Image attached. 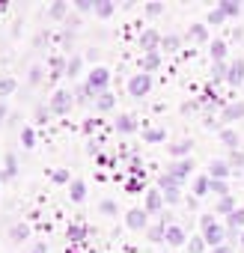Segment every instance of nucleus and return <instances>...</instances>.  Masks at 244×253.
Instances as JSON below:
<instances>
[{
  "mask_svg": "<svg viewBox=\"0 0 244 253\" xmlns=\"http://www.w3.org/2000/svg\"><path fill=\"white\" fill-rule=\"evenodd\" d=\"M244 119V101H229L223 110H220V125L223 128H232V122Z\"/></svg>",
  "mask_w": 244,
  "mask_h": 253,
  "instance_id": "obj_5",
  "label": "nucleus"
},
{
  "mask_svg": "<svg viewBox=\"0 0 244 253\" xmlns=\"http://www.w3.org/2000/svg\"><path fill=\"white\" fill-rule=\"evenodd\" d=\"M125 226L134 229V232L149 229V214H146V209H128V214H125Z\"/></svg>",
  "mask_w": 244,
  "mask_h": 253,
  "instance_id": "obj_7",
  "label": "nucleus"
},
{
  "mask_svg": "<svg viewBox=\"0 0 244 253\" xmlns=\"http://www.w3.org/2000/svg\"><path fill=\"white\" fill-rule=\"evenodd\" d=\"M194 194H197V197H208V194H211V176H208V173H200V176L194 179Z\"/></svg>",
  "mask_w": 244,
  "mask_h": 253,
  "instance_id": "obj_26",
  "label": "nucleus"
},
{
  "mask_svg": "<svg viewBox=\"0 0 244 253\" xmlns=\"http://www.w3.org/2000/svg\"><path fill=\"white\" fill-rule=\"evenodd\" d=\"M0 182H6V170L3 167H0Z\"/></svg>",
  "mask_w": 244,
  "mask_h": 253,
  "instance_id": "obj_55",
  "label": "nucleus"
},
{
  "mask_svg": "<svg viewBox=\"0 0 244 253\" xmlns=\"http://www.w3.org/2000/svg\"><path fill=\"white\" fill-rule=\"evenodd\" d=\"M66 238L72 241V247H75V244H83V241H86V223H83V220H72L69 229H66Z\"/></svg>",
  "mask_w": 244,
  "mask_h": 253,
  "instance_id": "obj_13",
  "label": "nucleus"
},
{
  "mask_svg": "<svg viewBox=\"0 0 244 253\" xmlns=\"http://www.w3.org/2000/svg\"><path fill=\"white\" fill-rule=\"evenodd\" d=\"M3 119H6V104L0 101V122H3Z\"/></svg>",
  "mask_w": 244,
  "mask_h": 253,
  "instance_id": "obj_54",
  "label": "nucleus"
},
{
  "mask_svg": "<svg viewBox=\"0 0 244 253\" xmlns=\"http://www.w3.org/2000/svg\"><path fill=\"white\" fill-rule=\"evenodd\" d=\"M98 211L107 214V217H119V206H116L113 200H101V203H98Z\"/></svg>",
  "mask_w": 244,
  "mask_h": 253,
  "instance_id": "obj_41",
  "label": "nucleus"
},
{
  "mask_svg": "<svg viewBox=\"0 0 244 253\" xmlns=\"http://www.w3.org/2000/svg\"><path fill=\"white\" fill-rule=\"evenodd\" d=\"M238 244H241V247H244V232H241V238H238Z\"/></svg>",
  "mask_w": 244,
  "mask_h": 253,
  "instance_id": "obj_56",
  "label": "nucleus"
},
{
  "mask_svg": "<svg viewBox=\"0 0 244 253\" xmlns=\"http://www.w3.org/2000/svg\"><path fill=\"white\" fill-rule=\"evenodd\" d=\"M81 69H83V57L81 54H75V57H69V63H66V78H78L81 75Z\"/></svg>",
  "mask_w": 244,
  "mask_h": 253,
  "instance_id": "obj_30",
  "label": "nucleus"
},
{
  "mask_svg": "<svg viewBox=\"0 0 244 253\" xmlns=\"http://www.w3.org/2000/svg\"><path fill=\"white\" fill-rule=\"evenodd\" d=\"M48 116H51V110H48V104H39V107H36V122H45Z\"/></svg>",
  "mask_w": 244,
  "mask_h": 253,
  "instance_id": "obj_48",
  "label": "nucleus"
},
{
  "mask_svg": "<svg viewBox=\"0 0 244 253\" xmlns=\"http://www.w3.org/2000/svg\"><path fill=\"white\" fill-rule=\"evenodd\" d=\"M3 170H6V179H15L18 176V155L15 152H6L3 155Z\"/></svg>",
  "mask_w": 244,
  "mask_h": 253,
  "instance_id": "obj_31",
  "label": "nucleus"
},
{
  "mask_svg": "<svg viewBox=\"0 0 244 253\" xmlns=\"http://www.w3.org/2000/svg\"><path fill=\"white\" fill-rule=\"evenodd\" d=\"M188 39H194V42H208V24H191V27H188Z\"/></svg>",
  "mask_w": 244,
  "mask_h": 253,
  "instance_id": "obj_29",
  "label": "nucleus"
},
{
  "mask_svg": "<svg viewBox=\"0 0 244 253\" xmlns=\"http://www.w3.org/2000/svg\"><path fill=\"white\" fill-rule=\"evenodd\" d=\"M95 125H98L95 119H86V122H83V131H86V134H92V131H95Z\"/></svg>",
  "mask_w": 244,
  "mask_h": 253,
  "instance_id": "obj_51",
  "label": "nucleus"
},
{
  "mask_svg": "<svg viewBox=\"0 0 244 253\" xmlns=\"http://www.w3.org/2000/svg\"><path fill=\"white\" fill-rule=\"evenodd\" d=\"M116 12V3H113V0H95V18H101V21H107L110 15Z\"/></svg>",
  "mask_w": 244,
  "mask_h": 253,
  "instance_id": "obj_24",
  "label": "nucleus"
},
{
  "mask_svg": "<svg viewBox=\"0 0 244 253\" xmlns=\"http://www.w3.org/2000/svg\"><path fill=\"white\" fill-rule=\"evenodd\" d=\"M226 84H229V86H235V89L244 84V57L229 60V75H226Z\"/></svg>",
  "mask_w": 244,
  "mask_h": 253,
  "instance_id": "obj_10",
  "label": "nucleus"
},
{
  "mask_svg": "<svg viewBox=\"0 0 244 253\" xmlns=\"http://www.w3.org/2000/svg\"><path fill=\"white\" fill-rule=\"evenodd\" d=\"M143 12H146L149 18H155V15H161V12H164V3H158V0H152V3H146V6H143Z\"/></svg>",
  "mask_w": 244,
  "mask_h": 253,
  "instance_id": "obj_46",
  "label": "nucleus"
},
{
  "mask_svg": "<svg viewBox=\"0 0 244 253\" xmlns=\"http://www.w3.org/2000/svg\"><path fill=\"white\" fill-rule=\"evenodd\" d=\"M170 149V155H173V161H182V158H191V149H194V140H176L173 146H167Z\"/></svg>",
  "mask_w": 244,
  "mask_h": 253,
  "instance_id": "obj_16",
  "label": "nucleus"
},
{
  "mask_svg": "<svg viewBox=\"0 0 244 253\" xmlns=\"http://www.w3.org/2000/svg\"><path fill=\"white\" fill-rule=\"evenodd\" d=\"M229 167H232V173H244V152L238 149V152H229Z\"/></svg>",
  "mask_w": 244,
  "mask_h": 253,
  "instance_id": "obj_39",
  "label": "nucleus"
},
{
  "mask_svg": "<svg viewBox=\"0 0 244 253\" xmlns=\"http://www.w3.org/2000/svg\"><path fill=\"white\" fill-rule=\"evenodd\" d=\"M0 185H3V182H0Z\"/></svg>",
  "mask_w": 244,
  "mask_h": 253,
  "instance_id": "obj_57",
  "label": "nucleus"
},
{
  "mask_svg": "<svg viewBox=\"0 0 244 253\" xmlns=\"http://www.w3.org/2000/svg\"><path fill=\"white\" fill-rule=\"evenodd\" d=\"M170 188H182V179H176L173 173H161L158 176V191H170Z\"/></svg>",
  "mask_w": 244,
  "mask_h": 253,
  "instance_id": "obj_34",
  "label": "nucleus"
},
{
  "mask_svg": "<svg viewBox=\"0 0 244 253\" xmlns=\"http://www.w3.org/2000/svg\"><path fill=\"white\" fill-rule=\"evenodd\" d=\"M200 107V101H185L182 104V113H191V110H197Z\"/></svg>",
  "mask_w": 244,
  "mask_h": 253,
  "instance_id": "obj_50",
  "label": "nucleus"
},
{
  "mask_svg": "<svg viewBox=\"0 0 244 253\" xmlns=\"http://www.w3.org/2000/svg\"><path fill=\"white\" fill-rule=\"evenodd\" d=\"M188 229L179 223H167V247H188Z\"/></svg>",
  "mask_w": 244,
  "mask_h": 253,
  "instance_id": "obj_8",
  "label": "nucleus"
},
{
  "mask_svg": "<svg viewBox=\"0 0 244 253\" xmlns=\"http://www.w3.org/2000/svg\"><path fill=\"white\" fill-rule=\"evenodd\" d=\"M223 21H226V12H223L220 6H214V9L205 15V24H208V27H220Z\"/></svg>",
  "mask_w": 244,
  "mask_h": 253,
  "instance_id": "obj_37",
  "label": "nucleus"
},
{
  "mask_svg": "<svg viewBox=\"0 0 244 253\" xmlns=\"http://www.w3.org/2000/svg\"><path fill=\"white\" fill-rule=\"evenodd\" d=\"M9 238H12L15 244L27 241V238H30V223H27V220H18V223H12V226H9Z\"/></svg>",
  "mask_w": 244,
  "mask_h": 253,
  "instance_id": "obj_21",
  "label": "nucleus"
},
{
  "mask_svg": "<svg viewBox=\"0 0 244 253\" xmlns=\"http://www.w3.org/2000/svg\"><path fill=\"white\" fill-rule=\"evenodd\" d=\"M161 194H164V203H167V206L182 203V188H170V191H161Z\"/></svg>",
  "mask_w": 244,
  "mask_h": 253,
  "instance_id": "obj_44",
  "label": "nucleus"
},
{
  "mask_svg": "<svg viewBox=\"0 0 244 253\" xmlns=\"http://www.w3.org/2000/svg\"><path fill=\"white\" fill-rule=\"evenodd\" d=\"M226 75H229V63H211V81L214 84L226 81Z\"/></svg>",
  "mask_w": 244,
  "mask_h": 253,
  "instance_id": "obj_38",
  "label": "nucleus"
},
{
  "mask_svg": "<svg viewBox=\"0 0 244 253\" xmlns=\"http://www.w3.org/2000/svg\"><path fill=\"white\" fill-rule=\"evenodd\" d=\"M125 188H128V191H131V194H137V191H140V188H143V185H140V182H128V185H125Z\"/></svg>",
  "mask_w": 244,
  "mask_h": 253,
  "instance_id": "obj_53",
  "label": "nucleus"
},
{
  "mask_svg": "<svg viewBox=\"0 0 244 253\" xmlns=\"http://www.w3.org/2000/svg\"><path fill=\"white\" fill-rule=\"evenodd\" d=\"M51 179H54V185H72V170L60 167V170H54V173H51Z\"/></svg>",
  "mask_w": 244,
  "mask_h": 253,
  "instance_id": "obj_40",
  "label": "nucleus"
},
{
  "mask_svg": "<svg viewBox=\"0 0 244 253\" xmlns=\"http://www.w3.org/2000/svg\"><path fill=\"white\" fill-rule=\"evenodd\" d=\"M15 89H18V81H15L12 75H3V78H0V98H9Z\"/></svg>",
  "mask_w": 244,
  "mask_h": 253,
  "instance_id": "obj_28",
  "label": "nucleus"
},
{
  "mask_svg": "<svg viewBox=\"0 0 244 253\" xmlns=\"http://www.w3.org/2000/svg\"><path fill=\"white\" fill-rule=\"evenodd\" d=\"M167 173H173L176 179H182V182H185V179L194 173V158H182V161H173V164L167 167Z\"/></svg>",
  "mask_w": 244,
  "mask_h": 253,
  "instance_id": "obj_12",
  "label": "nucleus"
},
{
  "mask_svg": "<svg viewBox=\"0 0 244 253\" xmlns=\"http://www.w3.org/2000/svg\"><path fill=\"white\" fill-rule=\"evenodd\" d=\"M217 137H220V143H223L229 152H238L241 137H238V131H235V128H220V131H217Z\"/></svg>",
  "mask_w": 244,
  "mask_h": 253,
  "instance_id": "obj_15",
  "label": "nucleus"
},
{
  "mask_svg": "<svg viewBox=\"0 0 244 253\" xmlns=\"http://www.w3.org/2000/svg\"><path fill=\"white\" fill-rule=\"evenodd\" d=\"M235 209H238V200H235V194H229V197H220V200L214 203V214H223V217H229Z\"/></svg>",
  "mask_w": 244,
  "mask_h": 253,
  "instance_id": "obj_18",
  "label": "nucleus"
},
{
  "mask_svg": "<svg viewBox=\"0 0 244 253\" xmlns=\"http://www.w3.org/2000/svg\"><path fill=\"white\" fill-rule=\"evenodd\" d=\"M208 244H205V238H203V232L200 235H191V241H188V253H203Z\"/></svg>",
  "mask_w": 244,
  "mask_h": 253,
  "instance_id": "obj_42",
  "label": "nucleus"
},
{
  "mask_svg": "<svg viewBox=\"0 0 244 253\" xmlns=\"http://www.w3.org/2000/svg\"><path fill=\"white\" fill-rule=\"evenodd\" d=\"M48 18H51V21H63V18H69V3H66V0H57V3L48 6Z\"/></svg>",
  "mask_w": 244,
  "mask_h": 253,
  "instance_id": "obj_27",
  "label": "nucleus"
},
{
  "mask_svg": "<svg viewBox=\"0 0 244 253\" xmlns=\"http://www.w3.org/2000/svg\"><path fill=\"white\" fill-rule=\"evenodd\" d=\"M18 137H21V146H24V149H33V146H36V128H33V125H24Z\"/></svg>",
  "mask_w": 244,
  "mask_h": 253,
  "instance_id": "obj_35",
  "label": "nucleus"
},
{
  "mask_svg": "<svg viewBox=\"0 0 244 253\" xmlns=\"http://www.w3.org/2000/svg\"><path fill=\"white\" fill-rule=\"evenodd\" d=\"M158 69H161V51H152V54H143V57H140V72L152 75V72H158Z\"/></svg>",
  "mask_w": 244,
  "mask_h": 253,
  "instance_id": "obj_17",
  "label": "nucleus"
},
{
  "mask_svg": "<svg viewBox=\"0 0 244 253\" xmlns=\"http://www.w3.org/2000/svg\"><path fill=\"white\" fill-rule=\"evenodd\" d=\"M223 12H226V18H238L241 12H244V6L241 3H235V0H223V3H217Z\"/></svg>",
  "mask_w": 244,
  "mask_h": 253,
  "instance_id": "obj_36",
  "label": "nucleus"
},
{
  "mask_svg": "<svg viewBox=\"0 0 244 253\" xmlns=\"http://www.w3.org/2000/svg\"><path fill=\"white\" fill-rule=\"evenodd\" d=\"M30 253H48V241H36V244L30 247Z\"/></svg>",
  "mask_w": 244,
  "mask_h": 253,
  "instance_id": "obj_49",
  "label": "nucleus"
},
{
  "mask_svg": "<svg viewBox=\"0 0 244 253\" xmlns=\"http://www.w3.org/2000/svg\"><path fill=\"white\" fill-rule=\"evenodd\" d=\"M211 194L220 200V197H229V185L226 182H220V179H211Z\"/></svg>",
  "mask_w": 244,
  "mask_h": 253,
  "instance_id": "obj_43",
  "label": "nucleus"
},
{
  "mask_svg": "<svg viewBox=\"0 0 244 253\" xmlns=\"http://www.w3.org/2000/svg\"><path fill=\"white\" fill-rule=\"evenodd\" d=\"M161 33L158 30H152V27H146L143 33H140V48H143V54H152V51H161Z\"/></svg>",
  "mask_w": 244,
  "mask_h": 253,
  "instance_id": "obj_9",
  "label": "nucleus"
},
{
  "mask_svg": "<svg viewBox=\"0 0 244 253\" xmlns=\"http://www.w3.org/2000/svg\"><path fill=\"white\" fill-rule=\"evenodd\" d=\"M208 176H211V179H220V182H226V179L232 176V167H229V161H223V158L211 161V164H208Z\"/></svg>",
  "mask_w": 244,
  "mask_h": 253,
  "instance_id": "obj_14",
  "label": "nucleus"
},
{
  "mask_svg": "<svg viewBox=\"0 0 244 253\" xmlns=\"http://www.w3.org/2000/svg\"><path fill=\"white\" fill-rule=\"evenodd\" d=\"M146 238H149V241H155V244H164V241H167V220L152 223V226L146 229Z\"/></svg>",
  "mask_w": 244,
  "mask_h": 253,
  "instance_id": "obj_23",
  "label": "nucleus"
},
{
  "mask_svg": "<svg viewBox=\"0 0 244 253\" xmlns=\"http://www.w3.org/2000/svg\"><path fill=\"white\" fill-rule=\"evenodd\" d=\"M167 131L164 128H143V143H164Z\"/></svg>",
  "mask_w": 244,
  "mask_h": 253,
  "instance_id": "obj_33",
  "label": "nucleus"
},
{
  "mask_svg": "<svg viewBox=\"0 0 244 253\" xmlns=\"http://www.w3.org/2000/svg\"><path fill=\"white\" fill-rule=\"evenodd\" d=\"M161 51H167V54L182 51V36H179V33H164V39H161Z\"/></svg>",
  "mask_w": 244,
  "mask_h": 253,
  "instance_id": "obj_25",
  "label": "nucleus"
},
{
  "mask_svg": "<svg viewBox=\"0 0 244 253\" xmlns=\"http://www.w3.org/2000/svg\"><path fill=\"white\" fill-rule=\"evenodd\" d=\"M200 229H203V238H205V244L211 250L220 247V244H226V223H217L214 220V211L200 214Z\"/></svg>",
  "mask_w": 244,
  "mask_h": 253,
  "instance_id": "obj_1",
  "label": "nucleus"
},
{
  "mask_svg": "<svg viewBox=\"0 0 244 253\" xmlns=\"http://www.w3.org/2000/svg\"><path fill=\"white\" fill-rule=\"evenodd\" d=\"M69 200H72V203H83V200H86V182H83V179H78V176L72 179V185H69Z\"/></svg>",
  "mask_w": 244,
  "mask_h": 253,
  "instance_id": "obj_20",
  "label": "nucleus"
},
{
  "mask_svg": "<svg viewBox=\"0 0 244 253\" xmlns=\"http://www.w3.org/2000/svg\"><path fill=\"white\" fill-rule=\"evenodd\" d=\"M92 107L98 110V113H107V110H113L116 107V95L107 89V92H101V95H95V101H92Z\"/></svg>",
  "mask_w": 244,
  "mask_h": 253,
  "instance_id": "obj_19",
  "label": "nucleus"
},
{
  "mask_svg": "<svg viewBox=\"0 0 244 253\" xmlns=\"http://www.w3.org/2000/svg\"><path fill=\"white\" fill-rule=\"evenodd\" d=\"M72 104H75L72 89H57V92L48 98V110H51V116H66V113L72 110Z\"/></svg>",
  "mask_w": 244,
  "mask_h": 253,
  "instance_id": "obj_2",
  "label": "nucleus"
},
{
  "mask_svg": "<svg viewBox=\"0 0 244 253\" xmlns=\"http://www.w3.org/2000/svg\"><path fill=\"white\" fill-rule=\"evenodd\" d=\"M208 54H211V63H226V42L223 39H211V45H208Z\"/></svg>",
  "mask_w": 244,
  "mask_h": 253,
  "instance_id": "obj_22",
  "label": "nucleus"
},
{
  "mask_svg": "<svg viewBox=\"0 0 244 253\" xmlns=\"http://www.w3.org/2000/svg\"><path fill=\"white\" fill-rule=\"evenodd\" d=\"M75 9H78V12H95V3H92V0H78Z\"/></svg>",
  "mask_w": 244,
  "mask_h": 253,
  "instance_id": "obj_47",
  "label": "nucleus"
},
{
  "mask_svg": "<svg viewBox=\"0 0 244 253\" xmlns=\"http://www.w3.org/2000/svg\"><path fill=\"white\" fill-rule=\"evenodd\" d=\"M164 194L158 191V188H149L146 191V197H143V209H146V214H161L164 211Z\"/></svg>",
  "mask_w": 244,
  "mask_h": 253,
  "instance_id": "obj_6",
  "label": "nucleus"
},
{
  "mask_svg": "<svg viewBox=\"0 0 244 253\" xmlns=\"http://www.w3.org/2000/svg\"><path fill=\"white\" fill-rule=\"evenodd\" d=\"M86 86L92 89V95L107 92V86H110V72H107L104 66H92L89 75H86Z\"/></svg>",
  "mask_w": 244,
  "mask_h": 253,
  "instance_id": "obj_3",
  "label": "nucleus"
},
{
  "mask_svg": "<svg viewBox=\"0 0 244 253\" xmlns=\"http://www.w3.org/2000/svg\"><path fill=\"white\" fill-rule=\"evenodd\" d=\"M113 128H116V134H134L140 128V122H137L134 113H119V119H116Z\"/></svg>",
  "mask_w": 244,
  "mask_h": 253,
  "instance_id": "obj_11",
  "label": "nucleus"
},
{
  "mask_svg": "<svg viewBox=\"0 0 244 253\" xmlns=\"http://www.w3.org/2000/svg\"><path fill=\"white\" fill-rule=\"evenodd\" d=\"M42 75H45V69H42V66H30V75H27V84H30V86H36V84L42 81Z\"/></svg>",
  "mask_w": 244,
  "mask_h": 253,
  "instance_id": "obj_45",
  "label": "nucleus"
},
{
  "mask_svg": "<svg viewBox=\"0 0 244 253\" xmlns=\"http://www.w3.org/2000/svg\"><path fill=\"white\" fill-rule=\"evenodd\" d=\"M149 89H152V75L137 72V75L128 78V95H131V98H146Z\"/></svg>",
  "mask_w": 244,
  "mask_h": 253,
  "instance_id": "obj_4",
  "label": "nucleus"
},
{
  "mask_svg": "<svg viewBox=\"0 0 244 253\" xmlns=\"http://www.w3.org/2000/svg\"><path fill=\"white\" fill-rule=\"evenodd\" d=\"M223 223H226V229H241V232H244V206H241V209H235Z\"/></svg>",
  "mask_w": 244,
  "mask_h": 253,
  "instance_id": "obj_32",
  "label": "nucleus"
},
{
  "mask_svg": "<svg viewBox=\"0 0 244 253\" xmlns=\"http://www.w3.org/2000/svg\"><path fill=\"white\" fill-rule=\"evenodd\" d=\"M211 253H235V250H232V244H220V247H214Z\"/></svg>",
  "mask_w": 244,
  "mask_h": 253,
  "instance_id": "obj_52",
  "label": "nucleus"
}]
</instances>
